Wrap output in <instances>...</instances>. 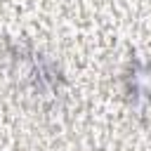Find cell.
I'll list each match as a JSON object with an SVG mask.
<instances>
[{"mask_svg": "<svg viewBox=\"0 0 151 151\" xmlns=\"http://www.w3.org/2000/svg\"><path fill=\"white\" fill-rule=\"evenodd\" d=\"M0 50L7 59L9 78L26 101L42 111L61 106L68 92V83L64 71L47 54L12 38H0Z\"/></svg>", "mask_w": 151, "mask_h": 151, "instance_id": "cell-1", "label": "cell"}, {"mask_svg": "<svg viewBox=\"0 0 151 151\" xmlns=\"http://www.w3.org/2000/svg\"><path fill=\"white\" fill-rule=\"evenodd\" d=\"M125 99L144 111H151V61L130 59L120 73Z\"/></svg>", "mask_w": 151, "mask_h": 151, "instance_id": "cell-2", "label": "cell"}]
</instances>
